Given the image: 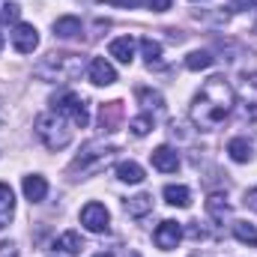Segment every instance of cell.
<instances>
[{
  "label": "cell",
  "mask_w": 257,
  "mask_h": 257,
  "mask_svg": "<svg viewBox=\"0 0 257 257\" xmlns=\"http://www.w3.org/2000/svg\"><path fill=\"white\" fill-rule=\"evenodd\" d=\"M239 105H242V114L245 120H257V72L251 75H242L239 81Z\"/></svg>",
  "instance_id": "7"
},
{
  "label": "cell",
  "mask_w": 257,
  "mask_h": 257,
  "mask_svg": "<svg viewBox=\"0 0 257 257\" xmlns=\"http://www.w3.org/2000/svg\"><path fill=\"white\" fill-rule=\"evenodd\" d=\"M180 239H183V227H180V221H171V218H165V221L156 227V233H153V242H156L162 251L177 248Z\"/></svg>",
  "instance_id": "8"
},
{
  "label": "cell",
  "mask_w": 257,
  "mask_h": 257,
  "mask_svg": "<svg viewBox=\"0 0 257 257\" xmlns=\"http://www.w3.org/2000/svg\"><path fill=\"white\" fill-rule=\"evenodd\" d=\"M206 212H209L215 221H224V218L230 215V203L224 200V194H209V200H206Z\"/></svg>",
  "instance_id": "24"
},
{
  "label": "cell",
  "mask_w": 257,
  "mask_h": 257,
  "mask_svg": "<svg viewBox=\"0 0 257 257\" xmlns=\"http://www.w3.org/2000/svg\"><path fill=\"white\" fill-rule=\"evenodd\" d=\"M257 6V0H230V9L233 12H245V9H251Z\"/></svg>",
  "instance_id": "30"
},
{
  "label": "cell",
  "mask_w": 257,
  "mask_h": 257,
  "mask_svg": "<svg viewBox=\"0 0 257 257\" xmlns=\"http://www.w3.org/2000/svg\"><path fill=\"white\" fill-rule=\"evenodd\" d=\"M165 200L171 203V206H180V209H186L189 203H192V192L186 189V186H165Z\"/></svg>",
  "instance_id": "21"
},
{
  "label": "cell",
  "mask_w": 257,
  "mask_h": 257,
  "mask_svg": "<svg viewBox=\"0 0 257 257\" xmlns=\"http://www.w3.org/2000/svg\"><path fill=\"white\" fill-rule=\"evenodd\" d=\"M150 209H153V194H147V192H141V194H135V197L126 200V212L132 218H144Z\"/></svg>",
  "instance_id": "16"
},
{
  "label": "cell",
  "mask_w": 257,
  "mask_h": 257,
  "mask_svg": "<svg viewBox=\"0 0 257 257\" xmlns=\"http://www.w3.org/2000/svg\"><path fill=\"white\" fill-rule=\"evenodd\" d=\"M81 224H84L90 233H108V227H111V215H108V209H105L102 203L90 200V203L81 209Z\"/></svg>",
  "instance_id": "6"
},
{
  "label": "cell",
  "mask_w": 257,
  "mask_h": 257,
  "mask_svg": "<svg viewBox=\"0 0 257 257\" xmlns=\"http://www.w3.org/2000/svg\"><path fill=\"white\" fill-rule=\"evenodd\" d=\"M141 48H144V57H147V66H150V69H153V66H156V69H165V66H162V45H159L156 39L144 36V39H141Z\"/></svg>",
  "instance_id": "23"
},
{
  "label": "cell",
  "mask_w": 257,
  "mask_h": 257,
  "mask_svg": "<svg viewBox=\"0 0 257 257\" xmlns=\"http://www.w3.org/2000/svg\"><path fill=\"white\" fill-rule=\"evenodd\" d=\"M245 206H248V209H254V212H257V189H251V192L245 194Z\"/></svg>",
  "instance_id": "32"
},
{
  "label": "cell",
  "mask_w": 257,
  "mask_h": 257,
  "mask_svg": "<svg viewBox=\"0 0 257 257\" xmlns=\"http://www.w3.org/2000/svg\"><path fill=\"white\" fill-rule=\"evenodd\" d=\"M96 257H114V254H111V251H99Z\"/></svg>",
  "instance_id": "33"
},
{
  "label": "cell",
  "mask_w": 257,
  "mask_h": 257,
  "mask_svg": "<svg viewBox=\"0 0 257 257\" xmlns=\"http://www.w3.org/2000/svg\"><path fill=\"white\" fill-rule=\"evenodd\" d=\"M108 51H111V57H117V60H120V63H132V60H135V39H132V36H120V39H114V42H111V48H108Z\"/></svg>",
  "instance_id": "14"
},
{
  "label": "cell",
  "mask_w": 257,
  "mask_h": 257,
  "mask_svg": "<svg viewBox=\"0 0 257 257\" xmlns=\"http://www.w3.org/2000/svg\"><path fill=\"white\" fill-rule=\"evenodd\" d=\"M84 72V57L75 51H51L33 66L39 81H75Z\"/></svg>",
  "instance_id": "2"
},
{
  "label": "cell",
  "mask_w": 257,
  "mask_h": 257,
  "mask_svg": "<svg viewBox=\"0 0 257 257\" xmlns=\"http://www.w3.org/2000/svg\"><path fill=\"white\" fill-rule=\"evenodd\" d=\"M21 189H24V197H27L30 203H42V200H45V194H48V183H45V177L30 174V177H24Z\"/></svg>",
  "instance_id": "13"
},
{
  "label": "cell",
  "mask_w": 257,
  "mask_h": 257,
  "mask_svg": "<svg viewBox=\"0 0 257 257\" xmlns=\"http://www.w3.org/2000/svg\"><path fill=\"white\" fill-rule=\"evenodd\" d=\"M54 36H60V39H75V36H81V18H75V15L57 18V21H54Z\"/></svg>",
  "instance_id": "15"
},
{
  "label": "cell",
  "mask_w": 257,
  "mask_h": 257,
  "mask_svg": "<svg viewBox=\"0 0 257 257\" xmlns=\"http://www.w3.org/2000/svg\"><path fill=\"white\" fill-rule=\"evenodd\" d=\"M128 128H132V135H138V138H144L150 128H153V117H147V114H141V117H135L132 123H128Z\"/></svg>",
  "instance_id": "28"
},
{
  "label": "cell",
  "mask_w": 257,
  "mask_h": 257,
  "mask_svg": "<svg viewBox=\"0 0 257 257\" xmlns=\"http://www.w3.org/2000/svg\"><path fill=\"white\" fill-rule=\"evenodd\" d=\"M108 6H123V9H135V6H150L153 12H168L171 0H105Z\"/></svg>",
  "instance_id": "20"
},
{
  "label": "cell",
  "mask_w": 257,
  "mask_h": 257,
  "mask_svg": "<svg viewBox=\"0 0 257 257\" xmlns=\"http://www.w3.org/2000/svg\"><path fill=\"white\" fill-rule=\"evenodd\" d=\"M117 180L138 186V183L144 180V168H141L138 162H120V165H117Z\"/></svg>",
  "instance_id": "22"
},
{
  "label": "cell",
  "mask_w": 257,
  "mask_h": 257,
  "mask_svg": "<svg viewBox=\"0 0 257 257\" xmlns=\"http://www.w3.org/2000/svg\"><path fill=\"white\" fill-rule=\"evenodd\" d=\"M126 257H141V254H138V251H128V254Z\"/></svg>",
  "instance_id": "34"
},
{
  "label": "cell",
  "mask_w": 257,
  "mask_h": 257,
  "mask_svg": "<svg viewBox=\"0 0 257 257\" xmlns=\"http://www.w3.org/2000/svg\"><path fill=\"white\" fill-rule=\"evenodd\" d=\"M135 96H138V102H141L147 111H162V108H165V96H162L159 90H150V87H138V90H135Z\"/></svg>",
  "instance_id": "18"
},
{
  "label": "cell",
  "mask_w": 257,
  "mask_h": 257,
  "mask_svg": "<svg viewBox=\"0 0 257 257\" xmlns=\"http://www.w3.org/2000/svg\"><path fill=\"white\" fill-rule=\"evenodd\" d=\"M150 159H153V168L162 171V174H177V168H180V156H177V150H171V147L153 150Z\"/></svg>",
  "instance_id": "12"
},
{
  "label": "cell",
  "mask_w": 257,
  "mask_h": 257,
  "mask_svg": "<svg viewBox=\"0 0 257 257\" xmlns=\"http://www.w3.org/2000/svg\"><path fill=\"white\" fill-rule=\"evenodd\" d=\"M212 60H215V57H212L209 51H192V54L186 57V66H189L192 72H200V69H209Z\"/></svg>",
  "instance_id": "27"
},
{
  "label": "cell",
  "mask_w": 257,
  "mask_h": 257,
  "mask_svg": "<svg viewBox=\"0 0 257 257\" xmlns=\"http://www.w3.org/2000/svg\"><path fill=\"white\" fill-rule=\"evenodd\" d=\"M0 257H18L15 242H0Z\"/></svg>",
  "instance_id": "31"
},
{
  "label": "cell",
  "mask_w": 257,
  "mask_h": 257,
  "mask_svg": "<svg viewBox=\"0 0 257 257\" xmlns=\"http://www.w3.org/2000/svg\"><path fill=\"white\" fill-rule=\"evenodd\" d=\"M230 111H233V87H230L221 75H212V78L200 87V93L194 96L192 123L197 128L212 132V128H218L227 117H230Z\"/></svg>",
  "instance_id": "1"
},
{
  "label": "cell",
  "mask_w": 257,
  "mask_h": 257,
  "mask_svg": "<svg viewBox=\"0 0 257 257\" xmlns=\"http://www.w3.org/2000/svg\"><path fill=\"white\" fill-rule=\"evenodd\" d=\"M51 108H54V114H60V117H69V123L78 128H84L90 123V108H87V99H81L78 93H60V96H54L51 99Z\"/></svg>",
  "instance_id": "5"
},
{
  "label": "cell",
  "mask_w": 257,
  "mask_h": 257,
  "mask_svg": "<svg viewBox=\"0 0 257 257\" xmlns=\"http://www.w3.org/2000/svg\"><path fill=\"white\" fill-rule=\"evenodd\" d=\"M12 45H15L18 54H33L36 45H39L36 27H33V24H15V30H12Z\"/></svg>",
  "instance_id": "9"
},
{
  "label": "cell",
  "mask_w": 257,
  "mask_h": 257,
  "mask_svg": "<svg viewBox=\"0 0 257 257\" xmlns=\"http://www.w3.org/2000/svg\"><path fill=\"white\" fill-rule=\"evenodd\" d=\"M84 248V239L75 233V230H66L63 236L54 239V251H66V254H81Z\"/></svg>",
  "instance_id": "19"
},
{
  "label": "cell",
  "mask_w": 257,
  "mask_h": 257,
  "mask_svg": "<svg viewBox=\"0 0 257 257\" xmlns=\"http://www.w3.org/2000/svg\"><path fill=\"white\" fill-rule=\"evenodd\" d=\"M123 102L120 99H114V102H105L102 108H99V128L102 132H117V126L123 123Z\"/></svg>",
  "instance_id": "10"
},
{
  "label": "cell",
  "mask_w": 257,
  "mask_h": 257,
  "mask_svg": "<svg viewBox=\"0 0 257 257\" xmlns=\"http://www.w3.org/2000/svg\"><path fill=\"white\" fill-rule=\"evenodd\" d=\"M36 135H39V141L48 147V150H63L69 147V141H72V128L66 126V120L60 114H39L36 117Z\"/></svg>",
  "instance_id": "3"
},
{
  "label": "cell",
  "mask_w": 257,
  "mask_h": 257,
  "mask_svg": "<svg viewBox=\"0 0 257 257\" xmlns=\"http://www.w3.org/2000/svg\"><path fill=\"white\" fill-rule=\"evenodd\" d=\"M12 212H15V194H12V189L6 183H0V230L9 224Z\"/></svg>",
  "instance_id": "17"
},
{
  "label": "cell",
  "mask_w": 257,
  "mask_h": 257,
  "mask_svg": "<svg viewBox=\"0 0 257 257\" xmlns=\"http://www.w3.org/2000/svg\"><path fill=\"white\" fill-rule=\"evenodd\" d=\"M114 153H117V147L102 144V141H90V144L75 156V162L69 165V171H72V174H93V171L105 168V165L114 159Z\"/></svg>",
  "instance_id": "4"
},
{
  "label": "cell",
  "mask_w": 257,
  "mask_h": 257,
  "mask_svg": "<svg viewBox=\"0 0 257 257\" xmlns=\"http://www.w3.org/2000/svg\"><path fill=\"white\" fill-rule=\"evenodd\" d=\"M18 12H21L18 3H3V6H0V24H12V21H18Z\"/></svg>",
  "instance_id": "29"
},
{
  "label": "cell",
  "mask_w": 257,
  "mask_h": 257,
  "mask_svg": "<svg viewBox=\"0 0 257 257\" xmlns=\"http://www.w3.org/2000/svg\"><path fill=\"white\" fill-rule=\"evenodd\" d=\"M90 81L96 84V87H111L114 81H117V72H114V66L108 63L105 57H93L90 60Z\"/></svg>",
  "instance_id": "11"
},
{
  "label": "cell",
  "mask_w": 257,
  "mask_h": 257,
  "mask_svg": "<svg viewBox=\"0 0 257 257\" xmlns=\"http://www.w3.org/2000/svg\"><path fill=\"white\" fill-rule=\"evenodd\" d=\"M233 236L245 245H257V227L248 221H233Z\"/></svg>",
  "instance_id": "26"
},
{
  "label": "cell",
  "mask_w": 257,
  "mask_h": 257,
  "mask_svg": "<svg viewBox=\"0 0 257 257\" xmlns=\"http://www.w3.org/2000/svg\"><path fill=\"white\" fill-rule=\"evenodd\" d=\"M0 51H3V36H0Z\"/></svg>",
  "instance_id": "35"
},
{
  "label": "cell",
  "mask_w": 257,
  "mask_h": 257,
  "mask_svg": "<svg viewBox=\"0 0 257 257\" xmlns=\"http://www.w3.org/2000/svg\"><path fill=\"white\" fill-rule=\"evenodd\" d=\"M254 30H257V27H254Z\"/></svg>",
  "instance_id": "36"
},
{
  "label": "cell",
  "mask_w": 257,
  "mask_h": 257,
  "mask_svg": "<svg viewBox=\"0 0 257 257\" xmlns=\"http://www.w3.org/2000/svg\"><path fill=\"white\" fill-rule=\"evenodd\" d=\"M227 153H230V159L233 162H248L251 159V144H248V138H233L230 144H227Z\"/></svg>",
  "instance_id": "25"
}]
</instances>
